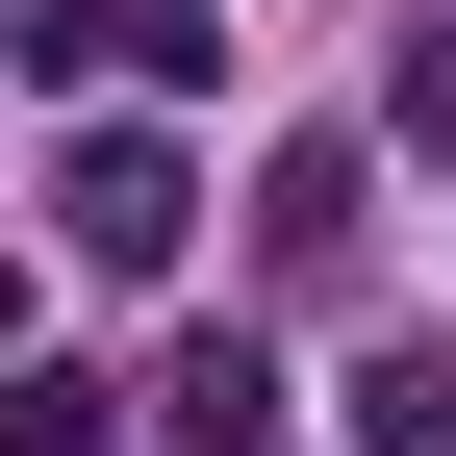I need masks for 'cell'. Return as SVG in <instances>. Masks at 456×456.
Returning <instances> with one entry per match:
<instances>
[{"instance_id":"obj_1","label":"cell","mask_w":456,"mask_h":456,"mask_svg":"<svg viewBox=\"0 0 456 456\" xmlns=\"http://www.w3.org/2000/svg\"><path fill=\"white\" fill-rule=\"evenodd\" d=\"M178 228H203L178 127H77V152H51V254H77V279H178Z\"/></svg>"},{"instance_id":"obj_2","label":"cell","mask_w":456,"mask_h":456,"mask_svg":"<svg viewBox=\"0 0 456 456\" xmlns=\"http://www.w3.org/2000/svg\"><path fill=\"white\" fill-rule=\"evenodd\" d=\"M0 77H152V102H203L228 0H0Z\"/></svg>"},{"instance_id":"obj_3","label":"cell","mask_w":456,"mask_h":456,"mask_svg":"<svg viewBox=\"0 0 456 456\" xmlns=\"http://www.w3.org/2000/svg\"><path fill=\"white\" fill-rule=\"evenodd\" d=\"M152 406H178V456H279V355H254V330H203Z\"/></svg>"},{"instance_id":"obj_4","label":"cell","mask_w":456,"mask_h":456,"mask_svg":"<svg viewBox=\"0 0 456 456\" xmlns=\"http://www.w3.org/2000/svg\"><path fill=\"white\" fill-rule=\"evenodd\" d=\"M0 456H102V380L77 355H0Z\"/></svg>"},{"instance_id":"obj_5","label":"cell","mask_w":456,"mask_h":456,"mask_svg":"<svg viewBox=\"0 0 456 456\" xmlns=\"http://www.w3.org/2000/svg\"><path fill=\"white\" fill-rule=\"evenodd\" d=\"M355 456H456V355H380L355 380Z\"/></svg>"},{"instance_id":"obj_6","label":"cell","mask_w":456,"mask_h":456,"mask_svg":"<svg viewBox=\"0 0 456 456\" xmlns=\"http://www.w3.org/2000/svg\"><path fill=\"white\" fill-rule=\"evenodd\" d=\"M380 127H406V152H456V26H406V77H380Z\"/></svg>"}]
</instances>
